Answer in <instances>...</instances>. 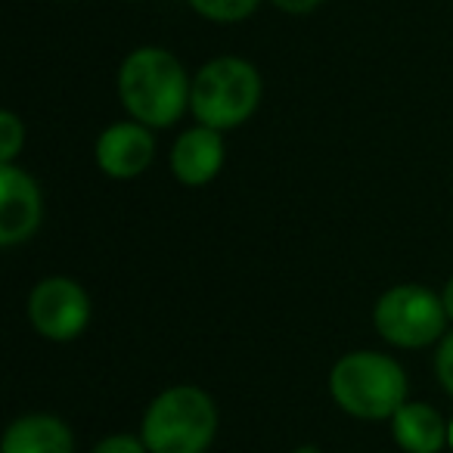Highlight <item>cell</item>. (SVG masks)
Returning a JSON list of instances; mask_svg holds the SVG:
<instances>
[{
  "mask_svg": "<svg viewBox=\"0 0 453 453\" xmlns=\"http://www.w3.org/2000/svg\"><path fill=\"white\" fill-rule=\"evenodd\" d=\"M193 81L180 59L165 47H137L119 69V100L134 121L152 127H171L189 106Z\"/></svg>",
  "mask_w": 453,
  "mask_h": 453,
  "instance_id": "6da1fadb",
  "label": "cell"
},
{
  "mask_svg": "<svg viewBox=\"0 0 453 453\" xmlns=\"http://www.w3.org/2000/svg\"><path fill=\"white\" fill-rule=\"evenodd\" d=\"M329 391L357 419H391L407 403V376L388 354L351 351L329 372Z\"/></svg>",
  "mask_w": 453,
  "mask_h": 453,
  "instance_id": "7a4b0ae2",
  "label": "cell"
},
{
  "mask_svg": "<svg viewBox=\"0 0 453 453\" xmlns=\"http://www.w3.org/2000/svg\"><path fill=\"white\" fill-rule=\"evenodd\" d=\"M218 432V407L196 385H174L150 403L140 438L150 453H205Z\"/></svg>",
  "mask_w": 453,
  "mask_h": 453,
  "instance_id": "3957f363",
  "label": "cell"
},
{
  "mask_svg": "<svg viewBox=\"0 0 453 453\" xmlns=\"http://www.w3.org/2000/svg\"><path fill=\"white\" fill-rule=\"evenodd\" d=\"M261 103V78L252 63L240 57H218L193 78L189 109L196 121L214 131H234L255 115Z\"/></svg>",
  "mask_w": 453,
  "mask_h": 453,
  "instance_id": "277c9868",
  "label": "cell"
},
{
  "mask_svg": "<svg viewBox=\"0 0 453 453\" xmlns=\"http://www.w3.org/2000/svg\"><path fill=\"white\" fill-rule=\"evenodd\" d=\"M447 311L441 296H434L426 286H395V289L382 292V298L372 308V323L376 333L385 342L397 348H426L444 335L447 326Z\"/></svg>",
  "mask_w": 453,
  "mask_h": 453,
  "instance_id": "5b68a950",
  "label": "cell"
},
{
  "mask_svg": "<svg viewBox=\"0 0 453 453\" xmlns=\"http://www.w3.org/2000/svg\"><path fill=\"white\" fill-rule=\"evenodd\" d=\"M28 320L44 339L72 342L90 320V298L75 280L47 277L28 296Z\"/></svg>",
  "mask_w": 453,
  "mask_h": 453,
  "instance_id": "8992f818",
  "label": "cell"
},
{
  "mask_svg": "<svg viewBox=\"0 0 453 453\" xmlns=\"http://www.w3.org/2000/svg\"><path fill=\"white\" fill-rule=\"evenodd\" d=\"M44 202L28 171L16 165H0V246H19L38 230Z\"/></svg>",
  "mask_w": 453,
  "mask_h": 453,
  "instance_id": "52a82bcc",
  "label": "cell"
},
{
  "mask_svg": "<svg viewBox=\"0 0 453 453\" xmlns=\"http://www.w3.org/2000/svg\"><path fill=\"white\" fill-rule=\"evenodd\" d=\"M94 156L103 174L115 177V180H134L150 168L152 156H156V140H152L150 127L140 121H119L96 137Z\"/></svg>",
  "mask_w": 453,
  "mask_h": 453,
  "instance_id": "ba28073f",
  "label": "cell"
},
{
  "mask_svg": "<svg viewBox=\"0 0 453 453\" xmlns=\"http://www.w3.org/2000/svg\"><path fill=\"white\" fill-rule=\"evenodd\" d=\"M224 165V140L220 131L196 125L177 137L171 150V171L183 187H205L218 177Z\"/></svg>",
  "mask_w": 453,
  "mask_h": 453,
  "instance_id": "9c48e42d",
  "label": "cell"
},
{
  "mask_svg": "<svg viewBox=\"0 0 453 453\" xmlns=\"http://www.w3.org/2000/svg\"><path fill=\"white\" fill-rule=\"evenodd\" d=\"M391 434L397 447L407 453H441L444 444H450V426L444 416L428 403H403L391 416Z\"/></svg>",
  "mask_w": 453,
  "mask_h": 453,
  "instance_id": "30bf717a",
  "label": "cell"
},
{
  "mask_svg": "<svg viewBox=\"0 0 453 453\" xmlns=\"http://www.w3.org/2000/svg\"><path fill=\"white\" fill-rule=\"evenodd\" d=\"M0 453H75L72 428L47 413H32L16 419L4 434Z\"/></svg>",
  "mask_w": 453,
  "mask_h": 453,
  "instance_id": "8fae6325",
  "label": "cell"
},
{
  "mask_svg": "<svg viewBox=\"0 0 453 453\" xmlns=\"http://www.w3.org/2000/svg\"><path fill=\"white\" fill-rule=\"evenodd\" d=\"M187 4L202 16V19L230 26V22L249 19V16L258 10L261 0H187Z\"/></svg>",
  "mask_w": 453,
  "mask_h": 453,
  "instance_id": "7c38bea8",
  "label": "cell"
},
{
  "mask_svg": "<svg viewBox=\"0 0 453 453\" xmlns=\"http://www.w3.org/2000/svg\"><path fill=\"white\" fill-rule=\"evenodd\" d=\"M26 146V125L16 112H0V165H13Z\"/></svg>",
  "mask_w": 453,
  "mask_h": 453,
  "instance_id": "4fadbf2b",
  "label": "cell"
},
{
  "mask_svg": "<svg viewBox=\"0 0 453 453\" xmlns=\"http://www.w3.org/2000/svg\"><path fill=\"white\" fill-rule=\"evenodd\" d=\"M434 372H438V382L444 385L447 395H453V333L441 339L438 354H434Z\"/></svg>",
  "mask_w": 453,
  "mask_h": 453,
  "instance_id": "5bb4252c",
  "label": "cell"
},
{
  "mask_svg": "<svg viewBox=\"0 0 453 453\" xmlns=\"http://www.w3.org/2000/svg\"><path fill=\"white\" fill-rule=\"evenodd\" d=\"M94 453H150V447L134 434H109L94 447Z\"/></svg>",
  "mask_w": 453,
  "mask_h": 453,
  "instance_id": "9a60e30c",
  "label": "cell"
},
{
  "mask_svg": "<svg viewBox=\"0 0 453 453\" xmlns=\"http://www.w3.org/2000/svg\"><path fill=\"white\" fill-rule=\"evenodd\" d=\"M273 7H280L283 13H292V16H302V13H311L323 4V0H271Z\"/></svg>",
  "mask_w": 453,
  "mask_h": 453,
  "instance_id": "2e32d148",
  "label": "cell"
},
{
  "mask_svg": "<svg viewBox=\"0 0 453 453\" xmlns=\"http://www.w3.org/2000/svg\"><path fill=\"white\" fill-rule=\"evenodd\" d=\"M441 302H444V311H447V317H450V320H453V277L447 280L444 292H441Z\"/></svg>",
  "mask_w": 453,
  "mask_h": 453,
  "instance_id": "e0dca14e",
  "label": "cell"
},
{
  "mask_svg": "<svg viewBox=\"0 0 453 453\" xmlns=\"http://www.w3.org/2000/svg\"><path fill=\"white\" fill-rule=\"evenodd\" d=\"M292 453H320L317 447H311V444H304V447H298V450H292Z\"/></svg>",
  "mask_w": 453,
  "mask_h": 453,
  "instance_id": "ac0fdd59",
  "label": "cell"
},
{
  "mask_svg": "<svg viewBox=\"0 0 453 453\" xmlns=\"http://www.w3.org/2000/svg\"><path fill=\"white\" fill-rule=\"evenodd\" d=\"M450 447H453V422H450Z\"/></svg>",
  "mask_w": 453,
  "mask_h": 453,
  "instance_id": "d6986e66",
  "label": "cell"
}]
</instances>
